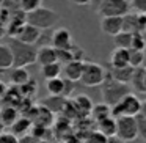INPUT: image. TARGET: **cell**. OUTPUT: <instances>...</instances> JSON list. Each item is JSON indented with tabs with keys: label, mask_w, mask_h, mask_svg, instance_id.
I'll return each mask as SVG.
<instances>
[{
	"label": "cell",
	"mask_w": 146,
	"mask_h": 143,
	"mask_svg": "<svg viewBox=\"0 0 146 143\" xmlns=\"http://www.w3.org/2000/svg\"><path fill=\"white\" fill-rule=\"evenodd\" d=\"M130 10L137 14H146V0H129Z\"/></svg>",
	"instance_id": "cell-36"
},
{
	"label": "cell",
	"mask_w": 146,
	"mask_h": 143,
	"mask_svg": "<svg viewBox=\"0 0 146 143\" xmlns=\"http://www.w3.org/2000/svg\"><path fill=\"white\" fill-rule=\"evenodd\" d=\"M107 77V69L96 61H85L80 82L85 86H101Z\"/></svg>",
	"instance_id": "cell-5"
},
{
	"label": "cell",
	"mask_w": 146,
	"mask_h": 143,
	"mask_svg": "<svg viewBox=\"0 0 146 143\" xmlns=\"http://www.w3.org/2000/svg\"><path fill=\"white\" fill-rule=\"evenodd\" d=\"M61 72H63V66H61V65L58 63V61L41 66V76L44 77L46 80L57 79V77H60V76H61Z\"/></svg>",
	"instance_id": "cell-24"
},
{
	"label": "cell",
	"mask_w": 146,
	"mask_h": 143,
	"mask_svg": "<svg viewBox=\"0 0 146 143\" xmlns=\"http://www.w3.org/2000/svg\"><path fill=\"white\" fill-rule=\"evenodd\" d=\"M137 118V126H138V137H141L146 142V120L143 116H135Z\"/></svg>",
	"instance_id": "cell-37"
},
{
	"label": "cell",
	"mask_w": 146,
	"mask_h": 143,
	"mask_svg": "<svg viewBox=\"0 0 146 143\" xmlns=\"http://www.w3.org/2000/svg\"><path fill=\"white\" fill-rule=\"evenodd\" d=\"M7 91H8V86H7V83L0 80V101H2V99L5 98V94H7Z\"/></svg>",
	"instance_id": "cell-43"
},
{
	"label": "cell",
	"mask_w": 146,
	"mask_h": 143,
	"mask_svg": "<svg viewBox=\"0 0 146 143\" xmlns=\"http://www.w3.org/2000/svg\"><path fill=\"white\" fill-rule=\"evenodd\" d=\"M8 47L13 54V66L14 68H27L29 65L36 63V51L35 46L25 44L16 38H8Z\"/></svg>",
	"instance_id": "cell-1"
},
{
	"label": "cell",
	"mask_w": 146,
	"mask_h": 143,
	"mask_svg": "<svg viewBox=\"0 0 146 143\" xmlns=\"http://www.w3.org/2000/svg\"><path fill=\"white\" fill-rule=\"evenodd\" d=\"M58 21H60V14L57 11L50 10V8L42 7V5L38 10L32 11V13H27V16H25V22L36 27V29H39L41 32L52 29Z\"/></svg>",
	"instance_id": "cell-2"
},
{
	"label": "cell",
	"mask_w": 146,
	"mask_h": 143,
	"mask_svg": "<svg viewBox=\"0 0 146 143\" xmlns=\"http://www.w3.org/2000/svg\"><path fill=\"white\" fill-rule=\"evenodd\" d=\"M71 102H72V105L76 107L77 113H79L80 116H88V115L91 113L93 102H91V99H90V96L79 94V96H76Z\"/></svg>",
	"instance_id": "cell-18"
},
{
	"label": "cell",
	"mask_w": 146,
	"mask_h": 143,
	"mask_svg": "<svg viewBox=\"0 0 146 143\" xmlns=\"http://www.w3.org/2000/svg\"><path fill=\"white\" fill-rule=\"evenodd\" d=\"M140 108H141V101L137 94L132 91L127 93L116 105L111 107V116L119 118V116H138Z\"/></svg>",
	"instance_id": "cell-4"
},
{
	"label": "cell",
	"mask_w": 146,
	"mask_h": 143,
	"mask_svg": "<svg viewBox=\"0 0 146 143\" xmlns=\"http://www.w3.org/2000/svg\"><path fill=\"white\" fill-rule=\"evenodd\" d=\"M3 2H5V0H0V8H2V5H3Z\"/></svg>",
	"instance_id": "cell-51"
},
{
	"label": "cell",
	"mask_w": 146,
	"mask_h": 143,
	"mask_svg": "<svg viewBox=\"0 0 146 143\" xmlns=\"http://www.w3.org/2000/svg\"><path fill=\"white\" fill-rule=\"evenodd\" d=\"M101 93H102V98H104L105 104L113 107V105H116L127 93H130V86L113 80L107 72V77H105L104 83L101 85Z\"/></svg>",
	"instance_id": "cell-3"
},
{
	"label": "cell",
	"mask_w": 146,
	"mask_h": 143,
	"mask_svg": "<svg viewBox=\"0 0 146 143\" xmlns=\"http://www.w3.org/2000/svg\"><path fill=\"white\" fill-rule=\"evenodd\" d=\"M137 25H138L140 33L146 29V14H137Z\"/></svg>",
	"instance_id": "cell-40"
},
{
	"label": "cell",
	"mask_w": 146,
	"mask_h": 143,
	"mask_svg": "<svg viewBox=\"0 0 146 143\" xmlns=\"http://www.w3.org/2000/svg\"><path fill=\"white\" fill-rule=\"evenodd\" d=\"M5 33H7V29H5V24L0 22V38H3Z\"/></svg>",
	"instance_id": "cell-46"
},
{
	"label": "cell",
	"mask_w": 146,
	"mask_h": 143,
	"mask_svg": "<svg viewBox=\"0 0 146 143\" xmlns=\"http://www.w3.org/2000/svg\"><path fill=\"white\" fill-rule=\"evenodd\" d=\"M0 143H19V138L11 132H2L0 134Z\"/></svg>",
	"instance_id": "cell-38"
},
{
	"label": "cell",
	"mask_w": 146,
	"mask_h": 143,
	"mask_svg": "<svg viewBox=\"0 0 146 143\" xmlns=\"http://www.w3.org/2000/svg\"><path fill=\"white\" fill-rule=\"evenodd\" d=\"M16 39L25 43V44L35 46L36 43H39V39H41V30L33 27V25H30V24H25V25L21 29V32L17 33Z\"/></svg>",
	"instance_id": "cell-10"
},
{
	"label": "cell",
	"mask_w": 146,
	"mask_h": 143,
	"mask_svg": "<svg viewBox=\"0 0 146 143\" xmlns=\"http://www.w3.org/2000/svg\"><path fill=\"white\" fill-rule=\"evenodd\" d=\"M30 79H32V77H30L29 71H27L25 68H14L13 66V69H11V72H10V82L13 83L14 86L24 85V83H27Z\"/></svg>",
	"instance_id": "cell-22"
},
{
	"label": "cell",
	"mask_w": 146,
	"mask_h": 143,
	"mask_svg": "<svg viewBox=\"0 0 146 143\" xmlns=\"http://www.w3.org/2000/svg\"><path fill=\"white\" fill-rule=\"evenodd\" d=\"M50 43H52V47L54 49H64V51H69L74 46L72 35H71V32L68 29H64V27H58V29H55L54 32H52Z\"/></svg>",
	"instance_id": "cell-8"
},
{
	"label": "cell",
	"mask_w": 146,
	"mask_h": 143,
	"mask_svg": "<svg viewBox=\"0 0 146 143\" xmlns=\"http://www.w3.org/2000/svg\"><path fill=\"white\" fill-rule=\"evenodd\" d=\"M83 65L85 61H80V60H72L69 61L68 65L63 66V74H64V79L71 80V82H77L80 80L83 72Z\"/></svg>",
	"instance_id": "cell-11"
},
{
	"label": "cell",
	"mask_w": 146,
	"mask_h": 143,
	"mask_svg": "<svg viewBox=\"0 0 146 143\" xmlns=\"http://www.w3.org/2000/svg\"><path fill=\"white\" fill-rule=\"evenodd\" d=\"M129 66V49L115 47L110 54V68Z\"/></svg>",
	"instance_id": "cell-17"
},
{
	"label": "cell",
	"mask_w": 146,
	"mask_h": 143,
	"mask_svg": "<svg viewBox=\"0 0 146 143\" xmlns=\"http://www.w3.org/2000/svg\"><path fill=\"white\" fill-rule=\"evenodd\" d=\"M66 102H68V99L63 98V96H49L46 101H42L41 105L49 108L52 113H60V112H63Z\"/></svg>",
	"instance_id": "cell-21"
},
{
	"label": "cell",
	"mask_w": 146,
	"mask_h": 143,
	"mask_svg": "<svg viewBox=\"0 0 146 143\" xmlns=\"http://www.w3.org/2000/svg\"><path fill=\"white\" fill-rule=\"evenodd\" d=\"M17 88H19V93H21V96H22V98L30 99V98H33V96L38 93V82H36L35 79H30L27 83L17 86Z\"/></svg>",
	"instance_id": "cell-27"
},
{
	"label": "cell",
	"mask_w": 146,
	"mask_h": 143,
	"mask_svg": "<svg viewBox=\"0 0 146 143\" xmlns=\"http://www.w3.org/2000/svg\"><path fill=\"white\" fill-rule=\"evenodd\" d=\"M130 49L133 51H145L146 49V41L143 38V35L140 32L133 33L132 35V44H130Z\"/></svg>",
	"instance_id": "cell-34"
},
{
	"label": "cell",
	"mask_w": 146,
	"mask_h": 143,
	"mask_svg": "<svg viewBox=\"0 0 146 143\" xmlns=\"http://www.w3.org/2000/svg\"><path fill=\"white\" fill-rule=\"evenodd\" d=\"M19 10L24 11V13H32V11L38 10L39 7H41V0H21L19 2Z\"/></svg>",
	"instance_id": "cell-32"
},
{
	"label": "cell",
	"mask_w": 146,
	"mask_h": 143,
	"mask_svg": "<svg viewBox=\"0 0 146 143\" xmlns=\"http://www.w3.org/2000/svg\"><path fill=\"white\" fill-rule=\"evenodd\" d=\"M19 118V108L14 105H3L0 108V121L3 127H11Z\"/></svg>",
	"instance_id": "cell-14"
},
{
	"label": "cell",
	"mask_w": 146,
	"mask_h": 143,
	"mask_svg": "<svg viewBox=\"0 0 146 143\" xmlns=\"http://www.w3.org/2000/svg\"><path fill=\"white\" fill-rule=\"evenodd\" d=\"M108 143H126V142H123V140L116 138V137H111V138H108Z\"/></svg>",
	"instance_id": "cell-47"
},
{
	"label": "cell",
	"mask_w": 146,
	"mask_h": 143,
	"mask_svg": "<svg viewBox=\"0 0 146 143\" xmlns=\"http://www.w3.org/2000/svg\"><path fill=\"white\" fill-rule=\"evenodd\" d=\"M96 11L101 17H108V16L123 17L127 13H130V5L129 0H104Z\"/></svg>",
	"instance_id": "cell-7"
},
{
	"label": "cell",
	"mask_w": 146,
	"mask_h": 143,
	"mask_svg": "<svg viewBox=\"0 0 146 143\" xmlns=\"http://www.w3.org/2000/svg\"><path fill=\"white\" fill-rule=\"evenodd\" d=\"M55 120V113H52L49 108H46L44 105H39L38 108H35V116L32 118L33 124H41V126L49 127Z\"/></svg>",
	"instance_id": "cell-16"
},
{
	"label": "cell",
	"mask_w": 146,
	"mask_h": 143,
	"mask_svg": "<svg viewBox=\"0 0 146 143\" xmlns=\"http://www.w3.org/2000/svg\"><path fill=\"white\" fill-rule=\"evenodd\" d=\"M145 58H146V49H145Z\"/></svg>",
	"instance_id": "cell-52"
},
{
	"label": "cell",
	"mask_w": 146,
	"mask_h": 143,
	"mask_svg": "<svg viewBox=\"0 0 146 143\" xmlns=\"http://www.w3.org/2000/svg\"><path fill=\"white\" fill-rule=\"evenodd\" d=\"M72 5H77V7H88L91 3V0H69Z\"/></svg>",
	"instance_id": "cell-42"
},
{
	"label": "cell",
	"mask_w": 146,
	"mask_h": 143,
	"mask_svg": "<svg viewBox=\"0 0 146 143\" xmlns=\"http://www.w3.org/2000/svg\"><path fill=\"white\" fill-rule=\"evenodd\" d=\"M145 51H133L129 49V66L132 68H140L145 63Z\"/></svg>",
	"instance_id": "cell-30"
},
{
	"label": "cell",
	"mask_w": 146,
	"mask_h": 143,
	"mask_svg": "<svg viewBox=\"0 0 146 143\" xmlns=\"http://www.w3.org/2000/svg\"><path fill=\"white\" fill-rule=\"evenodd\" d=\"M91 118L99 123V121L105 120V118L111 116V107L107 105L105 102H99V104H93V108H91Z\"/></svg>",
	"instance_id": "cell-23"
},
{
	"label": "cell",
	"mask_w": 146,
	"mask_h": 143,
	"mask_svg": "<svg viewBox=\"0 0 146 143\" xmlns=\"http://www.w3.org/2000/svg\"><path fill=\"white\" fill-rule=\"evenodd\" d=\"M55 51H57V61L61 65V66H63V65H68L69 61L74 60L71 49L69 51H64V49H55Z\"/></svg>",
	"instance_id": "cell-35"
},
{
	"label": "cell",
	"mask_w": 146,
	"mask_h": 143,
	"mask_svg": "<svg viewBox=\"0 0 146 143\" xmlns=\"http://www.w3.org/2000/svg\"><path fill=\"white\" fill-rule=\"evenodd\" d=\"M32 126H33V121L30 120V118H27V116H19L16 123L11 126V134H14L17 138H21V137H25V135H29V134H30Z\"/></svg>",
	"instance_id": "cell-19"
},
{
	"label": "cell",
	"mask_w": 146,
	"mask_h": 143,
	"mask_svg": "<svg viewBox=\"0 0 146 143\" xmlns=\"http://www.w3.org/2000/svg\"><path fill=\"white\" fill-rule=\"evenodd\" d=\"M132 35L133 33H129V32L118 33L116 36H113L115 46L119 47V49H130V44H132Z\"/></svg>",
	"instance_id": "cell-29"
},
{
	"label": "cell",
	"mask_w": 146,
	"mask_h": 143,
	"mask_svg": "<svg viewBox=\"0 0 146 143\" xmlns=\"http://www.w3.org/2000/svg\"><path fill=\"white\" fill-rule=\"evenodd\" d=\"M46 90L50 96H63L64 91V79L57 77V79L46 80Z\"/></svg>",
	"instance_id": "cell-25"
},
{
	"label": "cell",
	"mask_w": 146,
	"mask_h": 143,
	"mask_svg": "<svg viewBox=\"0 0 146 143\" xmlns=\"http://www.w3.org/2000/svg\"><path fill=\"white\" fill-rule=\"evenodd\" d=\"M13 68V54L8 44H0V71Z\"/></svg>",
	"instance_id": "cell-26"
},
{
	"label": "cell",
	"mask_w": 146,
	"mask_h": 143,
	"mask_svg": "<svg viewBox=\"0 0 146 143\" xmlns=\"http://www.w3.org/2000/svg\"><path fill=\"white\" fill-rule=\"evenodd\" d=\"M19 143H49V142H46V140H38L32 135H25V137H21L19 138Z\"/></svg>",
	"instance_id": "cell-41"
},
{
	"label": "cell",
	"mask_w": 146,
	"mask_h": 143,
	"mask_svg": "<svg viewBox=\"0 0 146 143\" xmlns=\"http://www.w3.org/2000/svg\"><path fill=\"white\" fill-rule=\"evenodd\" d=\"M98 130L105 135L107 138H111V137L116 135V118L115 116H108L105 120L99 121L98 123Z\"/></svg>",
	"instance_id": "cell-20"
},
{
	"label": "cell",
	"mask_w": 146,
	"mask_h": 143,
	"mask_svg": "<svg viewBox=\"0 0 146 143\" xmlns=\"http://www.w3.org/2000/svg\"><path fill=\"white\" fill-rule=\"evenodd\" d=\"M129 85H132V88L135 90L137 93L146 94V68H143V66L135 68L132 80H130Z\"/></svg>",
	"instance_id": "cell-13"
},
{
	"label": "cell",
	"mask_w": 146,
	"mask_h": 143,
	"mask_svg": "<svg viewBox=\"0 0 146 143\" xmlns=\"http://www.w3.org/2000/svg\"><path fill=\"white\" fill-rule=\"evenodd\" d=\"M3 129H5V127H3V124H2V121H0V134L3 132Z\"/></svg>",
	"instance_id": "cell-48"
},
{
	"label": "cell",
	"mask_w": 146,
	"mask_h": 143,
	"mask_svg": "<svg viewBox=\"0 0 146 143\" xmlns=\"http://www.w3.org/2000/svg\"><path fill=\"white\" fill-rule=\"evenodd\" d=\"M101 32L107 36H116L118 33L123 32V17L108 16L101 17Z\"/></svg>",
	"instance_id": "cell-9"
},
{
	"label": "cell",
	"mask_w": 146,
	"mask_h": 143,
	"mask_svg": "<svg viewBox=\"0 0 146 143\" xmlns=\"http://www.w3.org/2000/svg\"><path fill=\"white\" fill-rule=\"evenodd\" d=\"M29 135L35 137V138H38V140H46V142H47L49 127L41 126V124H33L32 129H30V134H29Z\"/></svg>",
	"instance_id": "cell-31"
},
{
	"label": "cell",
	"mask_w": 146,
	"mask_h": 143,
	"mask_svg": "<svg viewBox=\"0 0 146 143\" xmlns=\"http://www.w3.org/2000/svg\"><path fill=\"white\" fill-rule=\"evenodd\" d=\"M11 2H13V3H16V5H19V2H21V0H11Z\"/></svg>",
	"instance_id": "cell-50"
},
{
	"label": "cell",
	"mask_w": 146,
	"mask_h": 143,
	"mask_svg": "<svg viewBox=\"0 0 146 143\" xmlns=\"http://www.w3.org/2000/svg\"><path fill=\"white\" fill-rule=\"evenodd\" d=\"M72 90H74V82H71V80H68V79H64V91H63V98H69L71 96V93H72Z\"/></svg>",
	"instance_id": "cell-39"
},
{
	"label": "cell",
	"mask_w": 146,
	"mask_h": 143,
	"mask_svg": "<svg viewBox=\"0 0 146 143\" xmlns=\"http://www.w3.org/2000/svg\"><path fill=\"white\" fill-rule=\"evenodd\" d=\"M55 61H57V51L52 46H41L36 51V63H39L41 66L55 63Z\"/></svg>",
	"instance_id": "cell-15"
},
{
	"label": "cell",
	"mask_w": 146,
	"mask_h": 143,
	"mask_svg": "<svg viewBox=\"0 0 146 143\" xmlns=\"http://www.w3.org/2000/svg\"><path fill=\"white\" fill-rule=\"evenodd\" d=\"M140 116L146 120V101H141V108H140Z\"/></svg>",
	"instance_id": "cell-44"
},
{
	"label": "cell",
	"mask_w": 146,
	"mask_h": 143,
	"mask_svg": "<svg viewBox=\"0 0 146 143\" xmlns=\"http://www.w3.org/2000/svg\"><path fill=\"white\" fill-rule=\"evenodd\" d=\"M116 138L126 143H132L138 138V126L135 116H119L116 118Z\"/></svg>",
	"instance_id": "cell-6"
},
{
	"label": "cell",
	"mask_w": 146,
	"mask_h": 143,
	"mask_svg": "<svg viewBox=\"0 0 146 143\" xmlns=\"http://www.w3.org/2000/svg\"><path fill=\"white\" fill-rule=\"evenodd\" d=\"M141 35H143V38H145V41H146V29H145V30H143V32H141Z\"/></svg>",
	"instance_id": "cell-49"
},
{
	"label": "cell",
	"mask_w": 146,
	"mask_h": 143,
	"mask_svg": "<svg viewBox=\"0 0 146 143\" xmlns=\"http://www.w3.org/2000/svg\"><path fill=\"white\" fill-rule=\"evenodd\" d=\"M83 143H108V138L105 135H102L99 130H91L86 134Z\"/></svg>",
	"instance_id": "cell-33"
},
{
	"label": "cell",
	"mask_w": 146,
	"mask_h": 143,
	"mask_svg": "<svg viewBox=\"0 0 146 143\" xmlns=\"http://www.w3.org/2000/svg\"><path fill=\"white\" fill-rule=\"evenodd\" d=\"M133 71H135V68L132 66H123V68H110V71H107V72L113 80L124 83V85H129L130 80H132Z\"/></svg>",
	"instance_id": "cell-12"
},
{
	"label": "cell",
	"mask_w": 146,
	"mask_h": 143,
	"mask_svg": "<svg viewBox=\"0 0 146 143\" xmlns=\"http://www.w3.org/2000/svg\"><path fill=\"white\" fill-rule=\"evenodd\" d=\"M123 32L129 33H137L138 25H137V13H127L123 16Z\"/></svg>",
	"instance_id": "cell-28"
},
{
	"label": "cell",
	"mask_w": 146,
	"mask_h": 143,
	"mask_svg": "<svg viewBox=\"0 0 146 143\" xmlns=\"http://www.w3.org/2000/svg\"><path fill=\"white\" fill-rule=\"evenodd\" d=\"M102 2H104V0H91V3H90V5H91L94 10H98V7L102 3Z\"/></svg>",
	"instance_id": "cell-45"
}]
</instances>
